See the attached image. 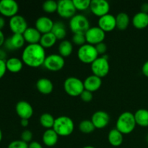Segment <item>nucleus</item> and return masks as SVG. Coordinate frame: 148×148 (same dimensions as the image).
<instances>
[{"instance_id": "obj_32", "label": "nucleus", "mask_w": 148, "mask_h": 148, "mask_svg": "<svg viewBox=\"0 0 148 148\" xmlns=\"http://www.w3.org/2000/svg\"><path fill=\"white\" fill-rule=\"evenodd\" d=\"M79 130L83 134H90L94 130H95V126L93 125L91 120L85 119L82 120L80 123L79 124Z\"/></svg>"}, {"instance_id": "obj_12", "label": "nucleus", "mask_w": 148, "mask_h": 148, "mask_svg": "<svg viewBox=\"0 0 148 148\" xmlns=\"http://www.w3.org/2000/svg\"><path fill=\"white\" fill-rule=\"evenodd\" d=\"M19 5L14 0H0V14L2 17H11L17 15Z\"/></svg>"}, {"instance_id": "obj_20", "label": "nucleus", "mask_w": 148, "mask_h": 148, "mask_svg": "<svg viewBox=\"0 0 148 148\" xmlns=\"http://www.w3.org/2000/svg\"><path fill=\"white\" fill-rule=\"evenodd\" d=\"M23 37L26 43L28 44H38L40 43L42 34L33 27H28L23 33Z\"/></svg>"}, {"instance_id": "obj_21", "label": "nucleus", "mask_w": 148, "mask_h": 148, "mask_svg": "<svg viewBox=\"0 0 148 148\" xmlns=\"http://www.w3.org/2000/svg\"><path fill=\"white\" fill-rule=\"evenodd\" d=\"M36 88L40 93L43 95H49L53 92V82L48 78H40L36 82Z\"/></svg>"}, {"instance_id": "obj_30", "label": "nucleus", "mask_w": 148, "mask_h": 148, "mask_svg": "<svg viewBox=\"0 0 148 148\" xmlns=\"http://www.w3.org/2000/svg\"><path fill=\"white\" fill-rule=\"evenodd\" d=\"M116 28L119 30H125L130 23V16L125 12H120L116 16Z\"/></svg>"}, {"instance_id": "obj_4", "label": "nucleus", "mask_w": 148, "mask_h": 148, "mask_svg": "<svg viewBox=\"0 0 148 148\" xmlns=\"http://www.w3.org/2000/svg\"><path fill=\"white\" fill-rule=\"evenodd\" d=\"M64 89L69 96H80L85 90L83 81L75 77H69L66 78L64 82Z\"/></svg>"}, {"instance_id": "obj_50", "label": "nucleus", "mask_w": 148, "mask_h": 148, "mask_svg": "<svg viewBox=\"0 0 148 148\" xmlns=\"http://www.w3.org/2000/svg\"><path fill=\"white\" fill-rule=\"evenodd\" d=\"M147 141L148 142V135L147 136Z\"/></svg>"}, {"instance_id": "obj_11", "label": "nucleus", "mask_w": 148, "mask_h": 148, "mask_svg": "<svg viewBox=\"0 0 148 148\" xmlns=\"http://www.w3.org/2000/svg\"><path fill=\"white\" fill-rule=\"evenodd\" d=\"M9 27L13 34H23L27 29V23L23 16L17 14L10 18Z\"/></svg>"}, {"instance_id": "obj_45", "label": "nucleus", "mask_w": 148, "mask_h": 148, "mask_svg": "<svg viewBox=\"0 0 148 148\" xmlns=\"http://www.w3.org/2000/svg\"><path fill=\"white\" fill-rule=\"evenodd\" d=\"M6 57H7V53L6 51L3 49H0V59L1 60H5Z\"/></svg>"}, {"instance_id": "obj_3", "label": "nucleus", "mask_w": 148, "mask_h": 148, "mask_svg": "<svg viewBox=\"0 0 148 148\" xmlns=\"http://www.w3.org/2000/svg\"><path fill=\"white\" fill-rule=\"evenodd\" d=\"M53 130L60 137H68L73 133L75 124L73 120L66 116H61L55 119Z\"/></svg>"}, {"instance_id": "obj_31", "label": "nucleus", "mask_w": 148, "mask_h": 148, "mask_svg": "<svg viewBox=\"0 0 148 148\" xmlns=\"http://www.w3.org/2000/svg\"><path fill=\"white\" fill-rule=\"evenodd\" d=\"M39 121H40V125L43 128H45L46 130H49V129H53L55 119L51 114L44 113V114H41V116H40Z\"/></svg>"}, {"instance_id": "obj_39", "label": "nucleus", "mask_w": 148, "mask_h": 148, "mask_svg": "<svg viewBox=\"0 0 148 148\" xmlns=\"http://www.w3.org/2000/svg\"><path fill=\"white\" fill-rule=\"evenodd\" d=\"M95 46V49H96L97 51H98V54L99 55H105L106 52L107 51V46L105 43L102 42L101 43H98Z\"/></svg>"}, {"instance_id": "obj_49", "label": "nucleus", "mask_w": 148, "mask_h": 148, "mask_svg": "<svg viewBox=\"0 0 148 148\" xmlns=\"http://www.w3.org/2000/svg\"><path fill=\"white\" fill-rule=\"evenodd\" d=\"M82 148H96V147H93V146H91V145H87V146H85V147H82Z\"/></svg>"}, {"instance_id": "obj_38", "label": "nucleus", "mask_w": 148, "mask_h": 148, "mask_svg": "<svg viewBox=\"0 0 148 148\" xmlns=\"http://www.w3.org/2000/svg\"><path fill=\"white\" fill-rule=\"evenodd\" d=\"M79 97H80L81 100L82 101L88 103L92 101V98H93V95H92V92L86 90H84V91L82 92V94H81Z\"/></svg>"}, {"instance_id": "obj_15", "label": "nucleus", "mask_w": 148, "mask_h": 148, "mask_svg": "<svg viewBox=\"0 0 148 148\" xmlns=\"http://www.w3.org/2000/svg\"><path fill=\"white\" fill-rule=\"evenodd\" d=\"M90 120L95 126V129L102 130L106 127L109 124L110 116L106 111H98L92 114Z\"/></svg>"}, {"instance_id": "obj_22", "label": "nucleus", "mask_w": 148, "mask_h": 148, "mask_svg": "<svg viewBox=\"0 0 148 148\" xmlns=\"http://www.w3.org/2000/svg\"><path fill=\"white\" fill-rule=\"evenodd\" d=\"M59 137V136L56 134L53 129L46 130L42 136V141L43 144L47 147H53L57 144Z\"/></svg>"}, {"instance_id": "obj_29", "label": "nucleus", "mask_w": 148, "mask_h": 148, "mask_svg": "<svg viewBox=\"0 0 148 148\" xmlns=\"http://www.w3.org/2000/svg\"><path fill=\"white\" fill-rule=\"evenodd\" d=\"M56 40H57L56 38L51 32V33H46V34L42 35L39 44L45 49H50V48L53 47L56 44Z\"/></svg>"}, {"instance_id": "obj_18", "label": "nucleus", "mask_w": 148, "mask_h": 148, "mask_svg": "<svg viewBox=\"0 0 148 148\" xmlns=\"http://www.w3.org/2000/svg\"><path fill=\"white\" fill-rule=\"evenodd\" d=\"M53 24H54V22L50 17L47 16H41L36 20L35 27L43 35L51 33L53 28Z\"/></svg>"}, {"instance_id": "obj_13", "label": "nucleus", "mask_w": 148, "mask_h": 148, "mask_svg": "<svg viewBox=\"0 0 148 148\" xmlns=\"http://www.w3.org/2000/svg\"><path fill=\"white\" fill-rule=\"evenodd\" d=\"M90 9L94 15L101 17L109 13L110 4L106 0H92Z\"/></svg>"}, {"instance_id": "obj_16", "label": "nucleus", "mask_w": 148, "mask_h": 148, "mask_svg": "<svg viewBox=\"0 0 148 148\" xmlns=\"http://www.w3.org/2000/svg\"><path fill=\"white\" fill-rule=\"evenodd\" d=\"M98 27L105 33L111 32L116 28V17L113 14H108L99 17L98 21Z\"/></svg>"}, {"instance_id": "obj_26", "label": "nucleus", "mask_w": 148, "mask_h": 148, "mask_svg": "<svg viewBox=\"0 0 148 148\" xmlns=\"http://www.w3.org/2000/svg\"><path fill=\"white\" fill-rule=\"evenodd\" d=\"M137 125L142 127H148V110L145 108L138 109L134 114Z\"/></svg>"}, {"instance_id": "obj_9", "label": "nucleus", "mask_w": 148, "mask_h": 148, "mask_svg": "<svg viewBox=\"0 0 148 148\" xmlns=\"http://www.w3.org/2000/svg\"><path fill=\"white\" fill-rule=\"evenodd\" d=\"M76 12L73 0H60L58 1L56 12L62 18L71 19L76 14Z\"/></svg>"}, {"instance_id": "obj_2", "label": "nucleus", "mask_w": 148, "mask_h": 148, "mask_svg": "<svg viewBox=\"0 0 148 148\" xmlns=\"http://www.w3.org/2000/svg\"><path fill=\"white\" fill-rule=\"evenodd\" d=\"M136 121L134 114L130 111H125L119 115L116 123V129L121 134H131L135 129Z\"/></svg>"}, {"instance_id": "obj_36", "label": "nucleus", "mask_w": 148, "mask_h": 148, "mask_svg": "<svg viewBox=\"0 0 148 148\" xmlns=\"http://www.w3.org/2000/svg\"><path fill=\"white\" fill-rule=\"evenodd\" d=\"M33 132H32L30 130H25L21 133V136H20V138H21V140H23V142L26 143H30L32 142V140H33Z\"/></svg>"}, {"instance_id": "obj_27", "label": "nucleus", "mask_w": 148, "mask_h": 148, "mask_svg": "<svg viewBox=\"0 0 148 148\" xmlns=\"http://www.w3.org/2000/svg\"><path fill=\"white\" fill-rule=\"evenodd\" d=\"M59 54L62 57H68L73 52V44L71 41L67 40H63L60 42L58 47Z\"/></svg>"}, {"instance_id": "obj_5", "label": "nucleus", "mask_w": 148, "mask_h": 148, "mask_svg": "<svg viewBox=\"0 0 148 148\" xmlns=\"http://www.w3.org/2000/svg\"><path fill=\"white\" fill-rule=\"evenodd\" d=\"M98 51L95 46L85 43L79 47L77 50V58L84 64H92L94 61L99 57Z\"/></svg>"}, {"instance_id": "obj_23", "label": "nucleus", "mask_w": 148, "mask_h": 148, "mask_svg": "<svg viewBox=\"0 0 148 148\" xmlns=\"http://www.w3.org/2000/svg\"><path fill=\"white\" fill-rule=\"evenodd\" d=\"M132 25L135 28L142 30L148 26V14L141 11L136 13L132 17Z\"/></svg>"}, {"instance_id": "obj_34", "label": "nucleus", "mask_w": 148, "mask_h": 148, "mask_svg": "<svg viewBox=\"0 0 148 148\" xmlns=\"http://www.w3.org/2000/svg\"><path fill=\"white\" fill-rule=\"evenodd\" d=\"M91 1L90 0H73L74 5L77 10L84 11L90 8Z\"/></svg>"}, {"instance_id": "obj_10", "label": "nucleus", "mask_w": 148, "mask_h": 148, "mask_svg": "<svg viewBox=\"0 0 148 148\" xmlns=\"http://www.w3.org/2000/svg\"><path fill=\"white\" fill-rule=\"evenodd\" d=\"M86 42L88 44L96 46L98 43L103 42L106 38V33L98 26L90 27L85 33Z\"/></svg>"}, {"instance_id": "obj_48", "label": "nucleus", "mask_w": 148, "mask_h": 148, "mask_svg": "<svg viewBox=\"0 0 148 148\" xmlns=\"http://www.w3.org/2000/svg\"><path fill=\"white\" fill-rule=\"evenodd\" d=\"M2 137H3L2 131H1V129H0V143H1V140H2Z\"/></svg>"}, {"instance_id": "obj_19", "label": "nucleus", "mask_w": 148, "mask_h": 148, "mask_svg": "<svg viewBox=\"0 0 148 148\" xmlns=\"http://www.w3.org/2000/svg\"><path fill=\"white\" fill-rule=\"evenodd\" d=\"M83 84L85 90L93 92L101 88L102 85V80L101 78L92 75L85 78V80L83 81Z\"/></svg>"}, {"instance_id": "obj_8", "label": "nucleus", "mask_w": 148, "mask_h": 148, "mask_svg": "<svg viewBox=\"0 0 148 148\" xmlns=\"http://www.w3.org/2000/svg\"><path fill=\"white\" fill-rule=\"evenodd\" d=\"M65 65L64 58L57 53H53L46 56L43 66L51 72H59Z\"/></svg>"}, {"instance_id": "obj_44", "label": "nucleus", "mask_w": 148, "mask_h": 148, "mask_svg": "<svg viewBox=\"0 0 148 148\" xmlns=\"http://www.w3.org/2000/svg\"><path fill=\"white\" fill-rule=\"evenodd\" d=\"M5 40L6 39H5V36H4V33L2 32V30H0V47L4 45V42H5Z\"/></svg>"}, {"instance_id": "obj_40", "label": "nucleus", "mask_w": 148, "mask_h": 148, "mask_svg": "<svg viewBox=\"0 0 148 148\" xmlns=\"http://www.w3.org/2000/svg\"><path fill=\"white\" fill-rule=\"evenodd\" d=\"M7 71V65H6V61L0 59V79L5 75L6 72Z\"/></svg>"}, {"instance_id": "obj_42", "label": "nucleus", "mask_w": 148, "mask_h": 148, "mask_svg": "<svg viewBox=\"0 0 148 148\" xmlns=\"http://www.w3.org/2000/svg\"><path fill=\"white\" fill-rule=\"evenodd\" d=\"M142 72L145 76L148 77V61L143 64V67H142Z\"/></svg>"}, {"instance_id": "obj_7", "label": "nucleus", "mask_w": 148, "mask_h": 148, "mask_svg": "<svg viewBox=\"0 0 148 148\" xmlns=\"http://www.w3.org/2000/svg\"><path fill=\"white\" fill-rule=\"evenodd\" d=\"M90 27L88 19L83 14H75L69 20V28L74 34L84 33Z\"/></svg>"}, {"instance_id": "obj_28", "label": "nucleus", "mask_w": 148, "mask_h": 148, "mask_svg": "<svg viewBox=\"0 0 148 148\" xmlns=\"http://www.w3.org/2000/svg\"><path fill=\"white\" fill-rule=\"evenodd\" d=\"M51 33L54 35L57 40H63V39L66 37V26L61 21L55 22L53 28H52Z\"/></svg>"}, {"instance_id": "obj_17", "label": "nucleus", "mask_w": 148, "mask_h": 148, "mask_svg": "<svg viewBox=\"0 0 148 148\" xmlns=\"http://www.w3.org/2000/svg\"><path fill=\"white\" fill-rule=\"evenodd\" d=\"M25 43V40L23 34H13L11 37L6 39L4 46L7 50L12 51L22 49Z\"/></svg>"}, {"instance_id": "obj_46", "label": "nucleus", "mask_w": 148, "mask_h": 148, "mask_svg": "<svg viewBox=\"0 0 148 148\" xmlns=\"http://www.w3.org/2000/svg\"><path fill=\"white\" fill-rule=\"evenodd\" d=\"M20 124L22 127H27L29 125V120L28 119H21L20 121Z\"/></svg>"}, {"instance_id": "obj_35", "label": "nucleus", "mask_w": 148, "mask_h": 148, "mask_svg": "<svg viewBox=\"0 0 148 148\" xmlns=\"http://www.w3.org/2000/svg\"><path fill=\"white\" fill-rule=\"evenodd\" d=\"M72 43L79 47L87 43L86 38H85V36L84 33H75L72 36Z\"/></svg>"}, {"instance_id": "obj_43", "label": "nucleus", "mask_w": 148, "mask_h": 148, "mask_svg": "<svg viewBox=\"0 0 148 148\" xmlns=\"http://www.w3.org/2000/svg\"><path fill=\"white\" fill-rule=\"evenodd\" d=\"M141 12H142L146 13V14H148V3L145 2L143 3L141 5Z\"/></svg>"}, {"instance_id": "obj_33", "label": "nucleus", "mask_w": 148, "mask_h": 148, "mask_svg": "<svg viewBox=\"0 0 148 148\" xmlns=\"http://www.w3.org/2000/svg\"><path fill=\"white\" fill-rule=\"evenodd\" d=\"M58 1L54 0H48L43 2L42 5L43 10L46 13L49 14H53V13L57 12Z\"/></svg>"}, {"instance_id": "obj_25", "label": "nucleus", "mask_w": 148, "mask_h": 148, "mask_svg": "<svg viewBox=\"0 0 148 148\" xmlns=\"http://www.w3.org/2000/svg\"><path fill=\"white\" fill-rule=\"evenodd\" d=\"M124 134H121L116 129H113L108 132V140L113 147H119L122 145L124 140Z\"/></svg>"}, {"instance_id": "obj_6", "label": "nucleus", "mask_w": 148, "mask_h": 148, "mask_svg": "<svg viewBox=\"0 0 148 148\" xmlns=\"http://www.w3.org/2000/svg\"><path fill=\"white\" fill-rule=\"evenodd\" d=\"M91 71L92 75L100 78L105 77L110 70V64L108 62V56L103 55L95 59L91 64Z\"/></svg>"}, {"instance_id": "obj_47", "label": "nucleus", "mask_w": 148, "mask_h": 148, "mask_svg": "<svg viewBox=\"0 0 148 148\" xmlns=\"http://www.w3.org/2000/svg\"><path fill=\"white\" fill-rule=\"evenodd\" d=\"M4 26H5V20L2 16H0V30H2Z\"/></svg>"}, {"instance_id": "obj_24", "label": "nucleus", "mask_w": 148, "mask_h": 148, "mask_svg": "<svg viewBox=\"0 0 148 148\" xmlns=\"http://www.w3.org/2000/svg\"><path fill=\"white\" fill-rule=\"evenodd\" d=\"M23 62L17 57H11L6 61L7 69L12 73H18L23 69Z\"/></svg>"}, {"instance_id": "obj_41", "label": "nucleus", "mask_w": 148, "mask_h": 148, "mask_svg": "<svg viewBox=\"0 0 148 148\" xmlns=\"http://www.w3.org/2000/svg\"><path fill=\"white\" fill-rule=\"evenodd\" d=\"M28 148H43L42 145L37 141H32L28 144Z\"/></svg>"}, {"instance_id": "obj_1", "label": "nucleus", "mask_w": 148, "mask_h": 148, "mask_svg": "<svg viewBox=\"0 0 148 148\" xmlns=\"http://www.w3.org/2000/svg\"><path fill=\"white\" fill-rule=\"evenodd\" d=\"M46 51L39 43L28 44L22 53V61L26 66L38 68L43 65L46 58Z\"/></svg>"}, {"instance_id": "obj_37", "label": "nucleus", "mask_w": 148, "mask_h": 148, "mask_svg": "<svg viewBox=\"0 0 148 148\" xmlns=\"http://www.w3.org/2000/svg\"><path fill=\"white\" fill-rule=\"evenodd\" d=\"M7 148H28V144L23 140H14L8 145Z\"/></svg>"}, {"instance_id": "obj_14", "label": "nucleus", "mask_w": 148, "mask_h": 148, "mask_svg": "<svg viewBox=\"0 0 148 148\" xmlns=\"http://www.w3.org/2000/svg\"><path fill=\"white\" fill-rule=\"evenodd\" d=\"M15 111L17 116L21 119H30L33 115V108L30 103L25 101H20L17 103Z\"/></svg>"}]
</instances>
